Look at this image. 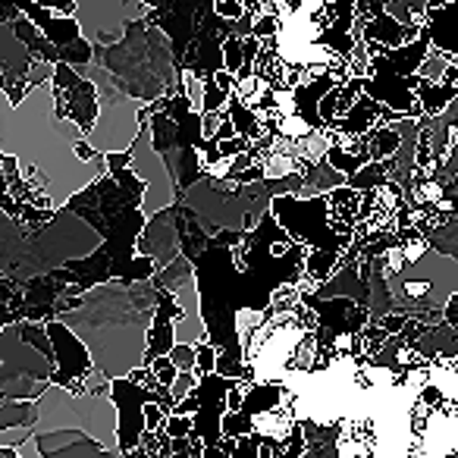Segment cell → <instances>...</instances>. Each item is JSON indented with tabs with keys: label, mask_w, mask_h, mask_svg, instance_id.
<instances>
[{
	"label": "cell",
	"mask_w": 458,
	"mask_h": 458,
	"mask_svg": "<svg viewBox=\"0 0 458 458\" xmlns=\"http://www.w3.org/2000/svg\"><path fill=\"white\" fill-rule=\"evenodd\" d=\"M145 0H76L79 32L89 45L107 47L126 35V26L145 20Z\"/></svg>",
	"instance_id": "277c9868"
},
{
	"label": "cell",
	"mask_w": 458,
	"mask_h": 458,
	"mask_svg": "<svg viewBox=\"0 0 458 458\" xmlns=\"http://www.w3.org/2000/svg\"><path fill=\"white\" fill-rule=\"evenodd\" d=\"M166 358H170L176 370H195V345L176 343L170 352H166Z\"/></svg>",
	"instance_id": "8fae6325"
},
{
	"label": "cell",
	"mask_w": 458,
	"mask_h": 458,
	"mask_svg": "<svg viewBox=\"0 0 458 458\" xmlns=\"http://www.w3.org/2000/svg\"><path fill=\"white\" fill-rule=\"evenodd\" d=\"M41 324H45V333H47V339H51V349H54L51 383L72 395H85V380H89L91 370H95L85 343L79 336H72L70 327L60 324L57 318L41 320Z\"/></svg>",
	"instance_id": "8992f818"
},
{
	"label": "cell",
	"mask_w": 458,
	"mask_h": 458,
	"mask_svg": "<svg viewBox=\"0 0 458 458\" xmlns=\"http://www.w3.org/2000/svg\"><path fill=\"white\" fill-rule=\"evenodd\" d=\"M170 386H173V399L182 402V399H185V393H195V389H198V377H195V370H179L176 380H173Z\"/></svg>",
	"instance_id": "7c38bea8"
},
{
	"label": "cell",
	"mask_w": 458,
	"mask_h": 458,
	"mask_svg": "<svg viewBox=\"0 0 458 458\" xmlns=\"http://www.w3.org/2000/svg\"><path fill=\"white\" fill-rule=\"evenodd\" d=\"M35 408H38V420L32 433L76 427L98 439L104 449H116V405L110 402V395H72L51 383L45 395L35 399Z\"/></svg>",
	"instance_id": "3957f363"
},
{
	"label": "cell",
	"mask_w": 458,
	"mask_h": 458,
	"mask_svg": "<svg viewBox=\"0 0 458 458\" xmlns=\"http://www.w3.org/2000/svg\"><path fill=\"white\" fill-rule=\"evenodd\" d=\"M139 251L154 258L157 267H166L179 255V239H176V229H173V210L164 208L160 214L151 216L148 229L139 236Z\"/></svg>",
	"instance_id": "ba28073f"
},
{
	"label": "cell",
	"mask_w": 458,
	"mask_h": 458,
	"mask_svg": "<svg viewBox=\"0 0 458 458\" xmlns=\"http://www.w3.org/2000/svg\"><path fill=\"white\" fill-rule=\"evenodd\" d=\"M430 45L445 57H458V0H445L439 7L427 10L424 22Z\"/></svg>",
	"instance_id": "9c48e42d"
},
{
	"label": "cell",
	"mask_w": 458,
	"mask_h": 458,
	"mask_svg": "<svg viewBox=\"0 0 458 458\" xmlns=\"http://www.w3.org/2000/svg\"><path fill=\"white\" fill-rule=\"evenodd\" d=\"M157 295L154 283H104L72 299H57L54 318L79 333L98 374L120 380L145 361Z\"/></svg>",
	"instance_id": "6da1fadb"
},
{
	"label": "cell",
	"mask_w": 458,
	"mask_h": 458,
	"mask_svg": "<svg viewBox=\"0 0 458 458\" xmlns=\"http://www.w3.org/2000/svg\"><path fill=\"white\" fill-rule=\"evenodd\" d=\"M0 330H4V327H0Z\"/></svg>",
	"instance_id": "9a60e30c"
},
{
	"label": "cell",
	"mask_w": 458,
	"mask_h": 458,
	"mask_svg": "<svg viewBox=\"0 0 458 458\" xmlns=\"http://www.w3.org/2000/svg\"><path fill=\"white\" fill-rule=\"evenodd\" d=\"M79 76H85L98 91V120L89 129L85 141L95 148L98 154H123L132 148L135 135H139L141 123L148 120V110H141V101L129 98L120 85L114 82L101 64H82L76 66Z\"/></svg>",
	"instance_id": "7a4b0ae2"
},
{
	"label": "cell",
	"mask_w": 458,
	"mask_h": 458,
	"mask_svg": "<svg viewBox=\"0 0 458 458\" xmlns=\"http://www.w3.org/2000/svg\"><path fill=\"white\" fill-rule=\"evenodd\" d=\"M32 443L41 458H126L120 449H104L85 430L64 427V430L32 433Z\"/></svg>",
	"instance_id": "52a82bcc"
},
{
	"label": "cell",
	"mask_w": 458,
	"mask_h": 458,
	"mask_svg": "<svg viewBox=\"0 0 458 458\" xmlns=\"http://www.w3.org/2000/svg\"><path fill=\"white\" fill-rule=\"evenodd\" d=\"M214 13L220 16V20H242L245 16V4L242 0H214Z\"/></svg>",
	"instance_id": "4fadbf2b"
},
{
	"label": "cell",
	"mask_w": 458,
	"mask_h": 458,
	"mask_svg": "<svg viewBox=\"0 0 458 458\" xmlns=\"http://www.w3.org/2000/svg\"><path fill=\"white\" fill-rule=\"evenodd\" d=\"M38 408L26 399H0V430H13V427H35Z\"/></svg>",
	"instance_id": "30bf717a"
},
{
	"label": "cell",
	"mask_w": 458,
	"mask_h": 458,
	"mask_svg": "<svg viewBox=\"0 0 458 458\" xmlns=\"http://www.w3.org/2000/svg\"><path fill=\"white\" fill-rule=\"evenodd\" d=\"M129 166H132L135 176L145 182V195H141V204H139L141 214L154 216L157 210L170 208L176 189H173V176H170V166L164 164V154L154 148L148 123H141L139 135H135L132 148H129Z\"/></svg>",
	"instance_id": "5b68a950"
},
{
	"label": "cell",
	"mask_w": 458,
	"mask_h": 458,
	"mask_svg": "<svg viewBox=\"0 0 458 458\" xmlns=\"http://www.w3.org/2000/svg\"><path fill=\"white\" fill-rule=\"evenodd\" d=\"M452 60H455V64H458V57H452Z\"/></svg>",
	"instance_id": "5bb4252c"
}]
</instances>
